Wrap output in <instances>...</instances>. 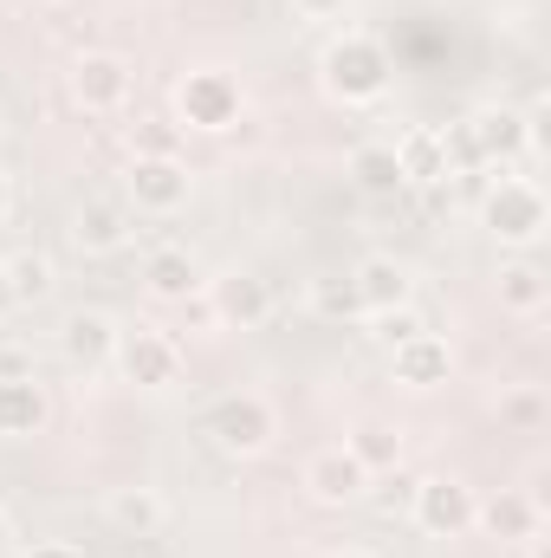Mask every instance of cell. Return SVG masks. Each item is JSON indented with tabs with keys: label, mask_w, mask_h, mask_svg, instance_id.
<instances>
[{
	"label": "cell",
	"mask_w": 551,
	"mask_h": 558,
	"mask_svg": "<svg viewBox=\"0 0 551 558\" xmlns=\"http://www.w3.org/2000/svg\"><path fill=\"white\" fill-rule=\"evenodd\" d=\"M318 78L338 105H377L390 92V52L370 33H338L318 59Z\"/></svg>",
	"instance_id": "1"
},
{
	"label": "cell",
	"mask_w": 551,
	"mask_h": 558,
	"mask_svg": "<svg viewBox=\"0 0 551 558\" xmlns=\"http://www.w3.org/2000/svg\"><path fill=\"white\" fill-rule=\"evenodd\" d=\"M175 124L182 131H228V124H241V78L234 72H188L175 85Z\"/></svg>",
	"instance_id": "2"
},
{
	"label": "cell",
	"mask_w": 551,
	"mask_h": 558,
	"mask_svg": "<svg viewBox=\"0 0 551 558\" xmlns=\"http://www.w3.org/2000/svg\"><path fill=\"white\" fill-rule=\"evenodd\" d=\"M201 428L215 435V448L221 454H260L267 441H273V410H267V397H254V390H234V397H221Z\"/></svg>",
	"instance_id": "3"
},
{
	"label": "cell",
	"mask_w": 551,
	"mask_h": 558,
	"mask_svg": "<svg viewBox=\"0 0 551 558\" xmlns=\"http://www.w3.org/2000/svg\"><path fill=\"white\" fill-rule=\"evenodd\" d=\"M480 215H487V228H493L506 247H526V241L546 234V195H539L532 182H519V175L493 182L487 202H480Z\"/></svg>",
	"instance_id": "4"
},
{
	"label": "cell",
	"mask_w": 551,
	"mask_h": 558,
	"mask_svg": "<svg viewBox=\"0 0 551 558\" xmlns=\"http://www.w3.org/2000/svg\"><path fill=\"white\" fill-rule=\"evenodd\" d=\"M409 520L428 533V539H461V533L474 526V494H467L461 481H448V474H434V481H415Z\"/></svg>",
	"instance_id": "5"
},
{
	"label": "cell",
	"mask_w": 551,
	"mask_h": 558,
	"mask_svg": "<svg viewBox=\"0 0 551 558\" xmlns=\"http://www.w3.org/2000/svg\"><path fill=\"white\" fill-rule=\"evenodd\" d=\"M131 59L124 52H78L72 59V98L85 105V111H118L124 98H131Z\"/></svg>",
	"instance_id": "6"
},
{
	"label": "cell",
	"mask_w": 551,
	"mask_h": 558,
	"mask_svg": "<svg viewBox=\"0 0 551 558\" xmlns=\"http://www.w3.org/2000/svg\"><path fill=\"white\" fill-rule=\"evenodd\" d=\"M111 357L124 364V377H131L137 390H169V384L182 377V351H175V338H162V331H124Z\"/></svg>",
	"instance_id": "7"
},
{
	"label": "cell",
	"mask_w": 551,
	"mask_h": 558,
	"mask_svg": "<svg viewBox=\"0 0 551 558\" xmlns=\"http://www.w3.org/2000/svg\"><path fill=\"white\" fill-rule=\"evenodd\" d=\"M364 487H370V474L351 448H318L305 461V494L318 507H351V500H364Z\"/></svg>",
	"instance_id": "8"
},
{
	"label": "cell",
	"mask_w": 551,
	"mask_h": 558,
	"mask_svg": "<svg viewBox=\"0 0 551 558\" xmlns=\"http://www.w3.org/2000/svg\"><path fill=\"white\" fill-rule=\"evenodd\" d=\"M124 189H131V202L149 208V215H175L188 202V169L175 156H137L131 175H124Z\"/></svg>",
	"instance_id": "9"
},
{
	"label": "cell",
	"mask_w": 551,
	"mask_h": 558,
	"mask_svg": "<svg viewBox=\"0 0 551 558\" xmlns=\"http://www.w3.org/2000/svg\"><path fill=\"white\" fill-rule=\"evenodd\" d=\"M72 241H78V254H118L131 241V208L118 195H85L72 208Z\"/></svg>",
	"instance_id": "10"
},
{
	"label": "cell",
	"mask_w": 551,
	"mask_h": 558,
	"mask_svg": "<svg viewBox=\"0 0 551 558\" xmlns=\"http://www.w3.org/2000/svg\"><path fill=\"white\" fill-rule=\"evenodd\" d=\"M215 318H228V325H241V331L267 325V318H273V286H267L260 274L215 279Z\"/></svg>",
	"instance_id": "11"
},
{
	"label": "cell",
	"mask_w": 551,
	"mask_h": 558,
	"mask_svg": "<svg viewBox=\"0 0 551 558\" xmlns=\"http://www.w3.org/2000/svg\"><path fill=\"white\" fill-rule=\"evenodd\" d=\"M351 286H357V305L364 312H390V305H409L415 279L403 260H390V254H370V260H357L351 267Z\"/></svg>",
	"instance_id": "12"
},
{
	"label": "cell",
	"mask_w": 551,
	"mask_h": 558,
	"mask_svg": "<svg viewBox=\"0 0 551 558\" xmlns=\"http://www.w3.org/2000/svg\"><path fill=\"white\" fill-rule=\"evenodd\" d=\"M390 149H396V169H403V182H415V189H434V182H448V175H454V162H448V143H441V131H428V124L403 131Z\"/></svg>",
	"instance_id": "13"
},
{
	"label": "cell",
	"mask_w": 551,
	"mask_h": 558,
	"mask_svg": "<svg viewBox=\"0 0 551 558\" xmlns=\"http://www.w3.org/2000/svg\"><path fill=\"white\" fill-rule=\"evenodd\" d=\"M390 357H396V384H409V390H434V384H448V371H454V351H448V338H434V331H415L409 344H396Z\"/></svg>",
	"instance_id": "14"
},
{
	"label": "cell",
	"mask_w": 551,
	"mask_h": 558,
	"mask_svg": "<svg viewBox=\"0 0 551 558\" xmlns=\"http://www.w3.org/2000/svg\"><path fill=\"white\" fill-rule=\"evenodd\" d=\"M118 338H124V331H118L105 312H72V318L59 325V351H65L72 364H85V371L105 364V357L118 351Z\"/></svg>",
	"instance_id": "15"
},
{
	"label": "cell",
	"mask_w": 551,
	"mask_h": 558,
	"mask_svg": "<svg viewBox=\"0 0 551 558\" xmlns=\"http://www.w3.org/2000/svg\"><path fill=\"white\" fill-rule=\"evenodd\" d=\"M46 428V390L33 377H0V435H39Z\"/></svg>",
	"instance_id": "16"
},
{
	"label": "cell",
	"mask_w": 551,
	"mask_h": 558,
	"mask_svg": "<svg viewBox=\"0 0 551 558\" xmlns=\"http://www.w3.org/2000/svg\"><path fill=\"white\" fill-rule=\"evenodd\" d=\"M474 520L493 533V539H532L539 533V500L532 494H500V500H487V507H474Z\"/></svg>",
	"instance_id": "17"
},
{
	"label": "cell",
	"mask_w": 551,
	"mask_h": 558,
	"mask_svg": "<svg viewBox=\"0 0 551 558\" xmlns=\"http://www.w3.org/2000/svg\"><path fill=\"white\" fill-rule=\"evenodd\" d=\"M143 286L156 292V299H188L201 274H195V260H188V247H156L149 260H143Z\"/></svg>",
	"instance_id": "18"
},
{
	"label": "cell",
	"mask_w": 551,
	"mask_h": 558,
	"mask_svg": "<svg viewBox=\"0 0 551 558\" xmlns=\"http://www.w3.org/2000/svg\"><path fill=\"white\" fill-rule=\"evenodd\" d=\"M351 182H357L364 195H396V189H409L390 143H357V149H351Z\"/></svg>",
	"instance_id": "19"
},
{
	"label": "cell",
	"mask_w": 551,
	"mask_h": 558,
	"mask_svg": "<svg viewBox=\"0 0 551 558\" xmlns=\"http://www.w3.org/2000/svg\"><path fill=\"white\" fill-rule=\"evenodd\" d=\"M344 448L364 461V474H390V468H403V428H390V422H357Z\"/></svg>",
	"instance_id": "20"
},
{
	"label": "cell",
	"mask_w": 551,
	"mask_h": 558,
	"mask_svg": "<svg viewBox=\"0 0 551 558\" xmlns=\"http://www.w3.org/2000/svg\"><path fill=\"white\" fill-rule=\"evenodd\" d=\"M7 279H13V299H20V305H39V299H52L59 267H52V254H39V247H20V254L7 260Z\"/></svg>",
	"instance_id": "21"
},
{
	"label": "cell",
	"mask_w": 551,
	"mask_h": 558,
	"mask_svg": "<svg viewBox=\"0 0 551 558\" xmlns=\"http://www.w3.org/2000/svg\"><path fill=\"white\" fill-rule=\"evenodd\" d=\"M111 520H118L124 533L149 539V533H162L169 507H162V494H156V487H124V494H111Z\"/></svg>",
	"instance_id": "22"
},
{
	"label": "cell",
	"mask_w": 551,
	"mask_h": 558,
	"mask_svg": "<svg viewBox=\"0 0 551 558\" xmlns=\"http://www.w3.org/2000/svg\"><path fill=\"white\" fill-rule=\"evenodd\" d=\"M551 292V279L532 267V260H513V267H500V305L506 312H539Z\"/></svg>",
	"instance_id": "23"
},
{
	"label": "cell",
	"mask_w": 551,
	"mask_h": 558,
	"mask_svg": "<svg viewBox=\"0 0 551 558\" xmlns=\"http://www.w3.org/2000/svg\"><path fill=\"white\" fill-rule=\"evenodd\" d=\"M311 312H318V318H331V325L357 318L364 305H357V286H351V274H325V279H311Z\"/></svg>",
	"instance_id": "24"
},
{
	"label": "cell",
	"mask_w": 551,
	"mask_h": 558,
	"mask_svg": "<svg viewBox=\"0 0 551 558\" xmlns=\"http://www.w3.org/2000/svg\"><path fill=\"white\" fill-rule=\"evenodd\" d=\"M370 331H377L383 351H396V344H409L415 331H428V325H421L415 305H390V312H370Z\"/></svg>",
	"instance_id": "25"
},
{
	"label": "cell",
	"mask_w": 551,
	"mask_h": 558,
	"mask_svg": "<svg viewBox=\"0 0 551 558\" xmlns=\"http://www.w3.org/2000/svg\"><path fill=\"white\" fill-rule=\"evenodd\" d=\"M137 156H175V143H182V124H169V118H137Z\"/></svg>",
	"instance_id": "26"
},
{
	"label": "cell",
	"mask_w": 551,
	"mask_h": 558,
	"mask_svg": "<svg viewBox=\"0 0 551 558\" xmlns=\"http://www.w3.org/2000/svg\"><path fill=\"white\" fill-rule=\"evenodd\" d=\"M500 422H513V428H539V422H546V397H539V390H513V397H500Z\"/></svg>",
	"instance_id": "27"
},
{
	"label": "cell",
	"mask_w": 551,
	"mask_h": 558,
	"mask_svg": "<svg viewBox=\"0 0 551 558\" xmlns=\"http://www.w3.org/2000/svg\"><path fill=\"white\" fill-rule=\"evenodd\" d=\"M409 500H415V481L390 468V481L377 487V513H383V520H396V513H409Z\"/></svg>",
	"instance_id": "28"
},
{
	"label": "cell",
	"mask_w": 551,
	"mask_h": 558,
	"mask_svg": "<svg viewBox=\"0 0 551 558\" xmlns=\"http://www.w3.org/2000/svg\"><path fill=\"white\" fill-rule=\"evenodd\" d=\"M305 20H331V13H344V0H292Z\"/></svg>",
	"instance_id": "29"
},
{
	"label": "cell",
	"mask_w": 551,
	"mask_h": 558,
	"mask_svg": "<svg viewBox=\"0 0 551 558\" xmlns=\"http://www.w3.org/2000/svg\"><path fill=\"white\" fill-rule=\"evenodd\" d=\"M0 377H33V371H26V357H20V351H13V344H7V351H0Z\"/></svg>",
	"instance_id": "30"
},
{
	"label": "cell",
	"mask_w": 551,
	"mask_h": 558,
	"mask_svg": "<svg viewBox=\"0 0 551 558\" xmlns=\"http://www.w3.org/2000/svg\"><path fill=\"white\" fill-rule=\"evenodd\" d=\"M20 312V299H13V279H7V260H0V318H13Z\"/></svg>",
	"instance_id": "31"
},
{
	"label": "cell",
	"mask_w": 551,
	"mask_h": 558,
	"mask_svg": "<svg viewBox=\"0 0 551 558\" xmlns=\"http://www.w3.org/2000/svg\"><path fill=\"white\" fill-rule=\"evenodd\" d=\"M33 558H85L78 546H33Z\"/></svg>",
	"instance_id": "32"
},
{
	"label": "cell",
	"mask_w": 551,
	"mask_h": 558,
	"mask_svg": "<svg viewBox=\"0 0 551 558\" xmlns=\"http://www.w3.org/2000/svg\"><path fill=\"white\" fill-rule=\"evenodd\" d=\"M13 215V182H7V169H0V221Z\"/></svg>",
	"instance_id": "33"
},
{
	"label": "cell",
	"mask_w": 551,
	"mask_h": 558,
	"mask_svg": "<svg viewBox=\"0 0 551 558\" xmlns=\"http://www.w3.org/2000/svg\"><path fill=\"white\" fill-rule=\"evenodd\" d=\"M13 553V526H7V513H0V558Z\"/></svg>",
	"instance_id": "34"
},
{
	"label": "cell",
	"mask_w": 551,
	"mask_h": 558,
	"mask_svg": "<svg viewBox=\"0 0 551 558\" xmlns=\"http://www.w3.org/2000/svg\"><path fill=\"white\" fill-rule=\"evenodd\" d=\"M532 558H551V553H546V539H532Z\"/></svg>",
	"instance_id": "35"
},
{
	"label": "cell",
	"mask_w": 551,
	"mask_h": 558,
	"mask_svg": "<svg viewBox=\"0 0 551 558\" xmlns=\"http://www.w3.org/2000/svg\"><path fill=\"white\" fill-rule=\"evenodd\" d=\"M331 558H370V553H331Z\"/></svg>",
	"instance_id": "36"
},
{
	"label": "cell",
	"mask_w": 551,
	"mask_h": 558,
	"mask_svg": "<svg viewBox=\"0 0 551 558\" xmlns=\"http://www.w3.org/2000/svg\"><path fill=\"white\" fill-rule=\"evenodd\" d=\"M52 7H65V0H52Z\"/></svg>",
	"instance_id": "37"
}]
</instances>
